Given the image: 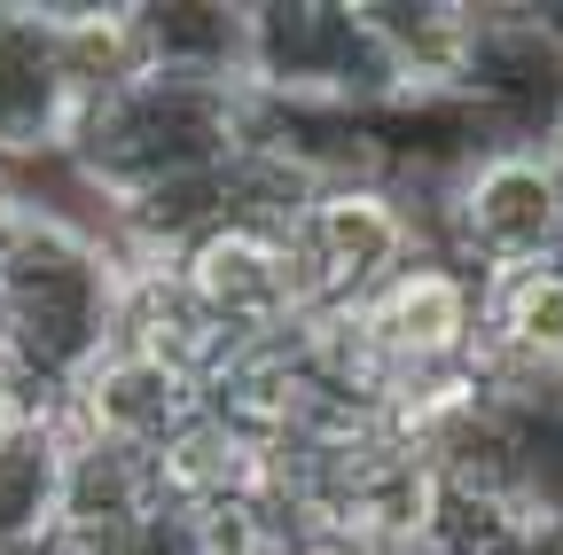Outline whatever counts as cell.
Returning <instances> with one entry per match:
<instances>
[{
	"label": "cell",
	"instance_id": "obj_1",
	"mask_svg": "<svg viewBox=\"0 0 563 555\" xmlns=\"http://www.w3.org/2000/svg\"><path fill=\"white\" fill-rule=\"evenodd\" d=\"M258 133V95L220 71H165L150 63L133 87L95 102L70 133V165L102 196V212L150 203L165 188L220 180Z\"/></svg>",
	"mask_w": 563,
	"mask_h": 555
},
{
	"label": "cell",
	"instance_id": "obj_2",
	"mask_svg": "<svg viewBox=\"0 0 563 555\" xmlns=\"http://www.w3.org/2000/svg\"><path fill=\"white\" fill-rule=\"evenodd\" d=\"M118 313V258L102 235L24 212L0 251V368L40 407H55L102 353Z\"/></svg>",
	"mask_w": 563,
	"mask_h": 555
},
{
	"label": "cell",
	"instance_id": "obj_3",
	"mask_svg": "<svg viewBox=\"0 0 563 555\" xmlns=\"http://www.w3.org/2000/svg\"><path fill=\"white\" fill-rule=\"evenodd\" d=\"M431 258L485 274H517L563 258V188L540 142H485L431 188Z\"/></svg>",
	"mask_w": 563,
	"mask_h": 555
},
{
	"label": "cell",
	"instance_id": "obj_4",
	"mask_svg": "<svg viewBox=\"0 0 563 555\" xmlns=\"http://www.w3.org/2000/svg\"><path fill=\"white\" fill-rule=\"evenodd\" d=\"M282 243L306 313H361L407 258H422V227L391 180H321Z\"/></svg>",
	"mask_w": 563,
	"mask_h": 555
},
{
	"label": "cell",
	"instance_id": "obj_5",
	"mask_svg": "<svg viewBox=\"0 0 563 555\" xmlns=\"http://www.w3.org/2000/svg\"><path fill=\"white\" fill-rule=\"evenodd\" d=\"M344 321H352V344H361V360L376 376V399L391 407V391H407V384L470 368V353H477V274L422 251Z\"/></svg>",
	"mask_w": 563,
	"mask_h": 555
},
{
	"label": "cell",
	"instance_id": "obj_6",
	"mask_svg": "<svg viewBox=\"0 0 563 555\" xmlns=\"http://www.w3.org/2000/svg\"><path fill=\"white\" fill-rule=\"evenodd\" d=\"M173 274H180L188 306L203 313V329L220 336V360L243 353V344H274V336H290L306 321L298 266H290V243L282 235L211 220L203 235H188L173 251Z\"/></svg>",
	"mask_w": 563,
	"mask_h": 555
},
{
	"label": "cell",
	"instance_id": "obj_7",
	"mask_svg": "<svg viewBox=\"0 0 563 555\" xmlns=\"http://www.w3.org/2000/svg\"><path fill=\"white\" fill-rule=\"evenodd\" d=\"M70 125H79V102H70L63 55H55V16L0 9V173L63 157Z\"/></svg>",
	"mask_w": 563,
	"mask_h": 555
},
{
	"label": "cell",
	"instance_id": "obj_8",
	"mask_svg": "<svg viewBox=\"0 0 563 555\" xmlns=\"http://www.w3.org/2000/svg\"><path fill=\"white\" fill-rule=\"evenodd\" d=\"M470 9L462 0H361V32L391 79V102H446L470 63Z\"/></svg>",
	"mask_w": 563,
	"mask_h": 555
},
{
	"label": "cell",
	"instance_id": "obj_9",
	"mask_svg": "<svg viewBox=\"0 0 563 555\" xmlns=\"http://www.w3.org/2000/svg\"><path fill=\"white\" fill-rule=\"evenodd\" d=\"M63 431L55 407L0 439V555H47L63 509Z\"/></svg>",
	"mask_w": 563,
	"mask_h": 555
},
{
	"label": "cell",
	"instance_id": "obj_10",
	"mask_svg": "<svg viewBox=\"0 0 563 555\" xmlns=\"http://www.w3.org/2000/svg\"><path fill=\"white\" fill-rule=\"evenodd\" d=\"M47 16H55V55H63V79H70L79 118L150 71L141 9H47ZM70 133H79V125H70Z\"/></svg>",
	"mask_w": 563,
	"mask_h": 555
},
{
	"label": "cell",
	"instance_id": "obj_11",
	"mask_svg": "<svg viewBox=\"0 0 563 555\" xmlns=\"http://www.w3.org/2000/svg\"><path fill=\"white\" fill-rule=\"evenodd\" d=\"M282 555H368L361 540H336V532H306V540H290Z\"/></svg>",
	"mask_w": 563,
	"mask_h": 555
},
{
	"label": "cell",
	"instance_id": "obj_12",
	"mask_svg": "<svg viewBox=\"0 0 563 555\" xmlns=\"http://www.w3.org/2000/svg\"><path fill=\"white\" fill-rule=\"evenodd\" d=\"M16 227H24V203H16V188H9V173H0V251L16 243Z\"/></svg>",
	"mask_w": 563,
	"mask_h": 555
},
{
	"label": "cell",
	"instance_id": "obj_13",
	"mask_svg": "<svg viewBox=\"0 0 563 555\" xmlns=\"http://www.w3.org/2000/svg\"><path fill=\"white\" fill-rule=\"evenodd\" d=\"M517 555H563V517H540V532H532Z\"/></svg>",
	"mask_w": 563,
	"mask_h": 555
},
{
	"label": "cell",
	"instance_id": "obj_14",
	"mask_svg": "<svg viewBox=\"0 0 563 555\" xmlns=\"http://www.w3.org/2000/svg\"><path fill=\"white\" fill-rule=\"evenodd\" d=\"M540 157H548V173H555V188H563V118L540 133Z\"/></svg>",
	"mask_w": 563,
	"mask_h": 555
}]
</instances>
